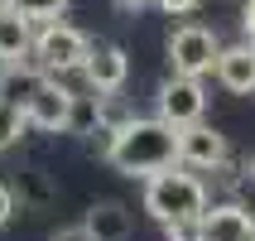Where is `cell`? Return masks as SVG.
<instances>
[{"label": "cell", "instance_id": "cell-3", "mask_svg": "<svg viewBox=\"0 0 255 241\" xmlns=\"http://www.w3.org/2000/svg\"><path fill=\"white\" fill-rule=\"evenodd\" d=\"M87 58H92V43H87L82 29L72 24H43L39 39H34V68H43L48 77L58 72H72V68H87Z\"/></svg>", "mask_w": 255, "mask_h": 241}, {"label": "cell", "instance_id": "cell-19", "mask_svg": "<svg viewBox=\"0 0 255 241\" xmlns=\"http://www.w3.org/2000/svg\"><path fill=\"white\" fill-rule=\"evenodd\" d=\"M241 29H246V39H255V0H246V14H241Z\"/></svg>", "mask_w": 255, "mask_h": 241}, {"label": "cell", "instance_id": "cell-20", "mask_svg": "<svg viewBox=\"0 0 255 241\" xmlns=\"http://www.w3.org/2000/svg\"><path fill=\"white\" fill-rule=\"evenodd\" d=\"M116 5H126V10H140V5H149V0H116Z\"/></svg>", "mask_w": 255, "mask_h": 241}, {"label": "cell", "instance_id": "cell-2", "mask_svg": "<svg viewBox=\"0 0 255 241\" xmlns=\"http://www.w3.org/2000/svg\"><path fill=\"white\" fill-rule=\"evenodd\" d=\"M144 213L169 232H188L207 213V188H202V179H193L183 169H164L144 184Z\"/></svg>", "mask_w": 255, "mask_h": 241}, {"label": "cell", "instance_id": "cell-22", "mask_svg": "<svg viewBox=\"0 0 255 241\" xmlns=\"http://www.w3.org/2000/svg\"><path fill=\"white\" fill-rule=\"evenodd\" d=\"M251 179H255V159H251Z\"/></svg>", "mask_w": 255, "mask_h": 241}, {"label": "cell", "instance_id": "cell-15", "mask_svg": "<svg viewBox=\"0 0 255 241\" xmlns=\"http://www.w3.org/2000/svg\"><path fill=\"white\" fill-rule=\"evenodd\" d=\"M24 111H19V106H10V101H0V150H10L14 140H19V135H24Z\"/></svg>", "mask_w": 255, "mask_h": 241}, {"label": "cell", "instance_id": "cell-12", "mask_svg": "<svg viewBox=\"0 0 255 241\" xmlns=\"http://www.w3.org/2000/svg\"><path fill=\"white\" fill-rule=\"evenodd\" d=\"M34 19H24L19 10H0V63H19L34 53Z\"/></svg>", "mask_w": 255, "mask_h": 241}, {"label": "cell", "instance_id": "cell-4", "mask_svg": "<svg viewBox=\"0 0 255 241\" xmlns=\"http://www.w3.org/2000/svg\"><path fill=\"white\" fill-rule=\"evenodd\" d=\"M217 58H222V43L207 24H178L169 34V63L173 72H188V77H202V72H217Z\"/></svg>", "mask_w": 255, "mask_h": 241}, {"label": "cell", "instance_id": "cell-18", "mask_svg": "<svg viewBox=\"0 0 255 241\" xmlns=\"http://www.w3.org/2000/svg\"><path fill=\"white\" fill-rule=\"evenodd\" d=\"M10 213H14V193H10L5 184H0V227L10 222Z\"/></svg>", "mask_w": 255, "mask_h": 241}, {"label": "cell", "instance_id": "cell-14", "mask_svg": "<svg viewBox=\"0 0 255 241\" xmlns=\"http://www.w3.org/2000/svg\"><path fill=\"white\" fill-rule=\"evenodd\" d=\"M10 10H19L24 19H43V24H53L58 14L68 10V0H10Z\"/></svg>", "mask_w": 255, "mask_h": 241}, {"label": "cell", "instance_id": "cell-7", "mask_svg": "<svg viewBox=\"0 0 255 241\" xmlns=\"http://www.w3.org/2000/svg\"><path fill=\"white\" fill-rule=\"evenodd\" d=\"M178 164L183 169H222L227 164V135H217L198 121V126L178 130Z\"/></svg>", "mask_w": 255, "mask_h": 241}, {"label": "cell", "instance_id": "cell-11", "mask_svg": "<svg viewBox=\"0 0 255 241\" xmlns=\"http://www.w3.org/2000/svg\"><path fill=\"white\" fill-rule=\"evenodd\" d=\"M48 82L43 68H19V63H0V101H10L24 111L29 101L39 97V87Z\"/></svg>", "mask_w": 255, "mask_h": 241}, {"label": "cell", "instance_id": "cell-21", "mask_svg": "<svg viewBox=\"0 0 255 241\" xmlns=\"http://www.w3.org/2000/svg\"><path fill=\"white\" fill-rule=\"evenodd\" d=\"M0 10H10V0H0Z\"/></svg>", "mask_w": 255, "mask_h": 241}, {"label": "cell", "instance_id": "cell-17", "mask_svg": "<svg viewBox=\"0 0 255 241\" xmlns=\"http://www.w3.org/2000/svg\"><path fill=\"white\" fill-rule=\"evenodd\" d=\"M154 5H159L164 14H188V10H198L202 0H154Z\"/></svg>", "mask_w": 255, "mask_h": 241}, {"label": "cell", "instance_id": "cell-8", "mask_svg": "<svg viewBox=\"0 0 255 241\" xmlns=\"http://www.w3.org/2000/svg\"><path fill=\"white\" fill-rule=\"evenodd\" d=\"M193 232H198V241H255V213L222 203V208H207Z\"/></svg>", "mask_w": 255, "mask_h": 241}, {"label": "cell", "instance_id": "cell-13", "mask_svg": "<svg viewBox=\"0 0 255 241\" xmlns=\"http://www.w3.org/2000/svg\"><path fill=\"white\" fill-rule=\"evenodd\" d=\"M87 227L97 241H126L130 237V213L121 203H97L92 213H87Z\"/></svg>", "mask_w": 255, "mask_h": 241}, {"label": "cell", "instance_id": "cell-10", "mask_svg": "<svg viewBox=\"0 0 255 241\" xmlns=\"http://www.w3.org/2000/svg\"><path fill=\"white\" fill-rule=\"evenodd\" d=\"M87 82H92V92H121V82H126V53L116 48V43H106V48H92V58H87Z\"/></svg>", "mask_w": 255, "mask_h": 241}, {"label": "cell", "instance_id": "cell-1", "mask_svg": "<svg viewBox=\"0 0 255 241\" xmlns=\"http://www.w3.org/2000/svg\"><path fill=\"white\" fill-rule=\"evenodd\" d=\"M106 155H111V164L121 174L154 179V174L178 164V126H169L164 116H154V121H121Z\"/></svg>", "mask_w": 255, "mask_h": 241}, {"label": "cell", "instance_id": "cell-5", "mask_svg": "<svg viewBox=\"0 0 255 241\" xmlns=\"http://www.w3.org/2000/svg\"><path fill=\"white\" fill-rule=\"evenodd\" d=\"M202 111H207V97H202V82L198 77H188V72H173L169 82L159 87V116L169 121V126H198Z\"/></svg>", "mask_w": 255, "mask_h": 241}, {"label": "cell", "instance_id": "cell-9", "mask_svg": "<svg viewBox=\"0 0 255 241\" xmlns=\"http://www.w3.org/2000/svg\"><path fill=\"white\" fill-rule=\"evenodd\" d=\"M217 77H222L227 92H241V97L255 92V43H231V48H222Z\"/></svg>", "mask_w": 255, "mask_h": 241}, {"label": "cell", "instance_id": "cell-16", "mask_svg": "<svg viewBox=\"0 0 255 241\" xmlns=\"http://www.w3.org/2000/svg\"><path fill=\"white\" fill-rule=\"evenodd\" d=\"M53 241H97V237H92V227H87V222H77V227L53 232Z\"/></svg>", "mask_w": 255, "mask_h": 241}, {"label": "cell", "instance_id": "cell-6", "mask_svg": "<svg viewBox=\"0 0 255 241\" xmlns=\"http://www.w3.org/2000/svg\"><path fill=\"white\" fill-rule=\"evenodd\" d=\"M24 121H29L34 130H68L72 121H77V97L48 77V82L39 87V97L24 106Z\"/></svg>", "mask_w": 255, "mask_h": 241}]
</instances>
